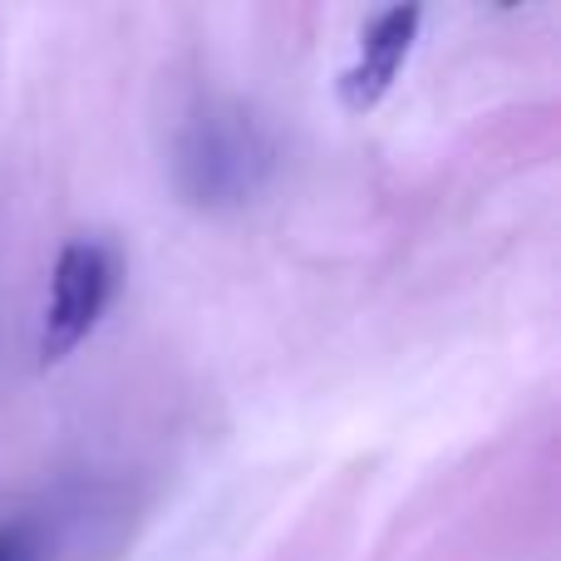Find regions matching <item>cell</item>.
Returning a JSON list of instances; mask_svg holds the SVG:
<instances>
[{
	"mask_svg": "<svg viewBox=\"0 0 561 561\" xmlns=\"http://www.w3.org/2000/svg\"><path fill=\"white\" fill-rule=\"evenodd\" d=\"M419 20H424L419 5H389L359 30V55L340 75V104L350 114H369L389 94V84L399 79V69H404L409 49L419 39Z\"/></svg>",
	"mask_w": 561,
	"mask_h": 561,
	"instance_id": "cell-3",
	"label": "cell"
},
{
	"mask_svg": "<svg viewBox=\"0 0 561 561\" xmlns=\"http://www.w3.org/2000/svg\"><path fill=\"white\" fill-rule=\"evenodd\" d=\"M118 252L99 237H75L59 247L55 276H49V300L39 316V365H59L69 359L89 335L99 330L104 310L118 296Z\"/></svg>",
	"mask_w": 561,
	"mask_h": 561,
	"instance_id": "cell-2",
	"label": "cell"
},
{
	"mask_svg": "<svg viewBox=\"0 0 561 561\" xmlns=\"http://www.w3.org/2000/svg\"><path fill=\"white\" fill-rule=\"evenodd\" d=\"M272 134L252 108L232 99H203L178 128L173 144V183L183 203L203 213L247 207L272 178Z\"/></svg>",
	"mask_w": 561,
	"mask_h": 561,
	"instance_id": "cell-1",
	"label": "cell"
},
{
	"mask_svg": "<svg viewBox=\"0 0 561 561\" xmlns=\"http://www.w3.org/2000/svg\"><path fill=\"white\" fill-rule=\"evenodd\" d=\"M0 561H30V533L25 527H0Z\"/></svg>",
	"mask_w": 561,
	"mask_h": 561,
	"instance_id": "cell-4",
	"label": "cell"
}]
</instances>
